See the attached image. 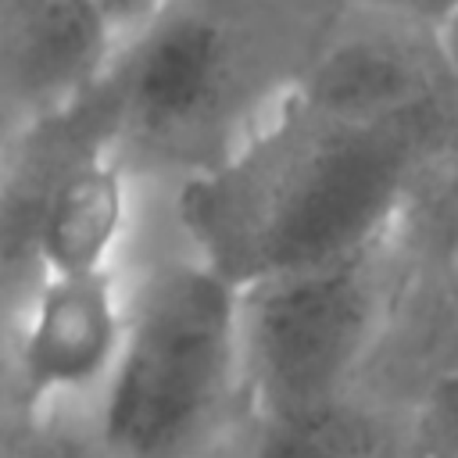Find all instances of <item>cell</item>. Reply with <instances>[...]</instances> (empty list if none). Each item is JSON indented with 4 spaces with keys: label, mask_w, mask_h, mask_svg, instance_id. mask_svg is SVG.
I'll use <instances>...</instances> for the list:
<instances>
[{
    "label": "cell",
    "mask_w": 458,
    "mask_h": 458,
    "mask_svg": "<svg viewBox=\"0 0 458 458\" xmlns=\"http://www.w3.org/2000/svg\"><path fill=\"white\" fill-rule=\"evenodd\" d=\"M458 161L454 97L358 100L311 68L215 168L175 182L190 254L236 290L386 240Z\"/></svg>",
    "instance_id": "cell-1"
},
{
    "label": "cell",
    "mask_w": 458,
    "mask_h": 458,
    "mask_svg": "<svg viewBox=\"0 0 458 458\" xmlns=\"http://www.w3.org/2000/svg\"><path fill=\"white\" fill-rule=\"evenodd\" d=\"M344 11V0H157L104 72L114 157L132 179L215 168L297 86Z\"/></svg>",
    "instance_id": "cell-2"
},
{
    "label": "cell",
    "mask_w": 458,
    "mask_h": 458,
    "mask_svg": "<svg viewBox=\"0 0 458 458\" xmlns=\"http://www.w3.org/2000/svg\"><path fill=\"white\" fill-rule=\"evenodd\" d=\"M86 458H190L243 419L236 286L200 258L165 254L125 286L111 376L79 411Z\"/></svg>",
    "instance_id": "cell-3"
},
{
    "label": "cell",
    "mask_w": 458,
    "mask_h": 458,
    "mask_svg": "<svg viewBox=\"0 0 458 458\" xmlns=\"http://www.w3.org/2000/svg\"><path fill=\"white\" fill-rule=\"evenodd\" d=\"M408 276L401 225L318 268L236 290L243 415L311 411L361 394L401 304Z\"/></svg>",
    "instance_id": "cell-4"
},
{
    "label": "cell",
    "mask_w": 458,
    "mask_h": 458,
    "mask_svg": "<svg viewBox=\"0 0 458 458\" xmlns=\"http://www.w3.org/2000/svg\"><path fill=\"white\" fill-rule=\"evenodd\" d=\"M125 333V283L114 268L43 272L11 326L7 411L25 429L79 415L111 376Z\"/></svg>",
    "instance_id": "cell-5"
},
{
    "label": "cell",
    "mask_w": 458,
    "mask_h": 458,
    "mask_svg": "<svg viewBox=\"0 0 458 458\" xmlns=\"http://www.w3.org/2000/svg\"><path fill=\"white\" fill-rule=\"evenodd\" d=\"M114 50L93 0H0V147L89 93Z\"/></svg>",
    "instance_id": "cell-6"
},
{
    "label": "cell",
    "mask_w": 458,
    "mask_h": 458,
    "mask_svg": "<svg viewBox=\"0 0 458 458\" xmlns=\"http://www.w3.org/2000/svg\"><path fill=\"white\" fill-rule=\"evenodd\" d=\"M132 175L111 147L79 154L47 190L36 233L32 261L36 272L86 276L114 268V254L129 229Z\"/></svg>",
    "instance_id": "cell-7"
},
{
    "label": "cell",
    "mask_w": 458,
    "mask_h": 458,
    "mask_svg": "<svg viewBox=\"0 0 458 458\" xmlns=\"http://www.w3.org/2000/svg\"><path fill=\"white\" fill-rule=\"evenodd\" d=\"M408 447L411 415L390 401L354 394L311 411L243 415L229 458H408Z\"/></svg>",
    "instance_id": "cell-8"
},
{
    "label": "cell",
    "mask_w": 458,
    "mask_h": 458,
    "mask_svg": "<svg viewBox=\"0 0 458 458\" xmlns=\"http://www.w3.org/2000/svg\"><path fill=\"white\" fill-rule=\"evenodd\" d=\"M344 4L354 11H369V14H390V18L419 21L429 29H437V21L458 7V0H344Z\"/></svg>",
    "instance_id": "cell-9"
},
{
    "label": "cell",
    "mask_w": 458,
    "mask_h": 458,
    "mask_svg": "<svg viewBox=\"0 0 458 458\" xmlns=\"http://www.w3.org/2000/svg\"><path fill=\"white\" fill-rule=\"evenodd\" d=\"M29 458H86L82 444H79V433H75V422L57 419L47 429H32Z\"/></svg>",
    "instance_id": "cell-10"
},
{
    "label": "cell",
    "mask_w": 458,
    "mask_h": 458,
    "mask_svg": "<svg viewBox=\"0 0 458 458\" xmlns=\"http://www.w3.org/2000/svg\"><path fill=\"white\" fill-rule=\"evenodd\" d=\"M97 7H100V14L107 18V25L114 29V36H118V43L154 11V4L157 0H93Z\"/></svg>",
    "instance_id": "cell-11"
},
{
    "label": "cell",
    "mask_w": 458,
    "mask_h": 458,
    "mask_svg": "<svg viewBox=\"0 0 458 458\" xmlns=\"http://www.w3.org/2000/svg\"><path fill=\"white\" fill-rule=\"evenodd\" d=\"M433 36H437V50H440L447 86H451V97H454V111H458V7L437 21Z\"/></svg>",
    "instance_id": "cell-12"
},
{
    "label": "cell",
    "mask_w": 458,
    "mask_h": 458,
    "mask_svg": "<svg viewBox=\"0 0 458 458\" xmlns=\"http://www.w3.org/2000/svg\"><path fill=\"white\" fill-rule=\"evenodd\" d=\"M32 429H25L7 408H0V458H29Z\"/></svg>",
    "instance_id": "cell-13"
},
{
    "label": "cell",
    "mask_w": 458,
    "mask_h": 458,
    "mask_svg": "<svg viewBox=\"0 0 458 458\" xmlns=\"http://www.w3.org/2000/svg\"><path fill=\"white\" fill-rule=\"evenodd\" d=\"M11 326H14V315L0 308V408H7V358H11Z\"/></svg>",
    "instance_id": "cell-14"
},
{
    "label": "cell",
    "mask_w": 458,
    "mask_h": 458,
    "mask_svg": "<svg viewBox=\"0 0 458 458\" xmlns=\"http://www.w3.org/2000/svg\"><path fill=\"white\" fill-rule=\"evenodd\" d=\"M229 440H233V433H229L222 444H215V447H208V451H200V454H190V458H229Z\"/></svg>",
    "instance_id": "cell-15"
}]
</instances>
